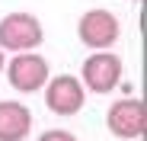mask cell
I'll list each match as a JSON object with an SVG mask.
<instances>
[{"instance_id":"10","label":"cell","mask_w":147,"mask_h":141,"mask_svg":"<svg viewBox=\"0 0 147 141\" xmlns=\"http://www.w3.org/2000/svg\"><path fill=\"white\" fill-rule=\"evenodd\" d=\"M134 3H141V0H134Z\"/></svg>"},{"instance_id":"1","label":"cell","mask_w":147,"mask_h":141,"mask_svg":"<svg viewBox=\"0 0 147 141\" xmlns=\"http://www.w3.org/2000/svg\"><path fill=\"white\" fill-rule=\"evenodd\" d=\"M42 39H45V29L38 16L32 13L16 10L0 19V48L3 52H32L42 45Z\"/></svg>"},{"instance_id":"2","label":"cell","mask_w":147,"mask_h":141,"mask_svg":"<svg viewBox=\"0 0 147 141\" xmlns=\"http://www.w3.org/2000/svg\"><path fill=\"white\" fill-rule=\"evenodd\" d=\"M3 67H7V80L16 93H38L48 83V77H51L48 58H42L35 48L32 52H16L10 58V64H3Z\"/></svg>"},{"instance_id":"5","label":"cell","mask_w":147,"mask_h":141,"mask_svg":"<svg viewBox=\"0 0 147 141\" xmlns=\"http://www.w3.org/2000/svg\"><path fill=\"white\" fill-rule=\"evenodd\" d=\"M106 128L115 138H125V141L144 138V132H147V106H144V100H138V96L115 100L109 106V112H106Z\"/></svg>"},{"instance_id":"9","label":"cell","mask_w":147,"mask_h":141,"mask_svg":"<svg viewBox=\"0 0 147 141\" xmlns=\"http://www.w3.org/2000/svg\"><path fill=\"white\" fill-rule=\"evenodd\" d=\"M3 64H7V55H3V48H0V74H3Z\"/></svg>"},{"instance_id":"6","label":"cell","mask_w":147,"mask_h":141,"mask_svg":"<svg viewBox=\"0 0 147 141\" xmlns=\"http://www.w3.org/2000/svg\"><path fill=\"white\" fill-rule=\"evenodd\" d=\"M45 90V106L48 112L55 115H77L86 103V90L80 83V77L74 74H58V77H48Z\"/></svg>"},{"instance_id":"7","label":"cell","mask_w":147,"mask_h":141,"mask_svg":"<svg viewBox=\"0 0 147 141\" xmlns=\"http://www.w3.org/2000/svg\"><path fill=\"white\" fill-rule=\"evenodd\" d=\"M32 132V112L26 103L3 100L0 103V141H26Z\"/></svg>"},{"instance_id":"8","label":"cell","mask_w":147,"mask_h":141,"mask_svg":"<svg viewBox=\"0 0 147 141\" xmlns=\"http://www.w3.org/2000/svg\"><path fill=\"white\" fill-rule=\"evenodd\" d=\"M38 141H77V135H70L64 128H51V132H42Z\"/></svg>"},{"instance_id":"4","label":"cell","mask_w":147,"mask_h":141,"mask_svg":"<svg viewBox=\"0 0 147 141\" xmlns=\"http://www.w3.org/2000/svg\"><path fill=\"white\" fill-rule=\"evenodd\" d=\"M77 35H80V42L86 45V48H93V52H106V48H112V45L118 42V35H121V22H118L115 13L96 7V10H86V13L80 16V22H77Z\"/></svg>"},{"instance_id":"3","label":"cell","mask_w":147,"mask_h":141,"mask_svg":"<svg viewBox=\"0 0 147 141\" xmlns=\"http://www.w3.org/2000/svg\"><path fill=\"white\" fill-rule=\"evenodd\" d=\"M121 70H125V64H121V58L115 52H109V48L106 52H93L83 61L80 83L90 93H112L121 83Z\"/></svg>"},{"instance_id":"11","label":"cell","mask_w":147,"mask_h":141,"mask_svg":"<svg viewBox=\"0 0 147 141\" xmlns=\"http://www.w3.org/2000/svg\"><path fill=\"white\" fill-rule=\"evenodd\" d=\"M134 141H141V138H134Z\"/></svg>"}]
</instances>
